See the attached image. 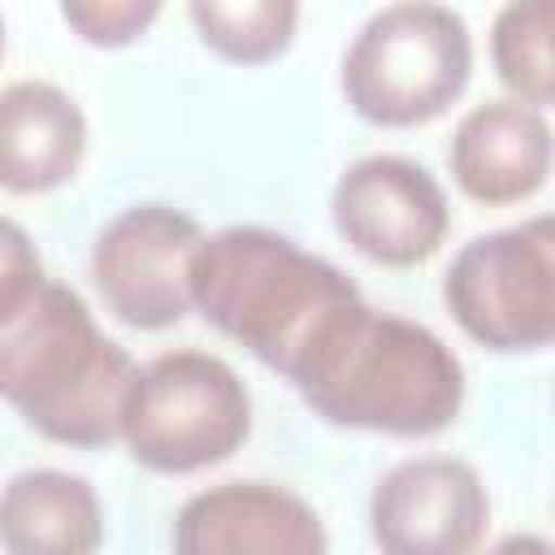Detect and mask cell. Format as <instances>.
<instances>
[{"instance_id": "1", "label": "cell", "mask_w": 555, "mask_h": 555, "mask_svg": "<svg viewBox=\"0 0 555 555\" xmlns=\"http://www.w3.org/2000/svg\"><path fill=\"white\" fill-rule=\"evenodd\" d=\"M330 425L390 438L442 434L464 408L460 356L421 321L356 299L291 377Z\"/></svg>"}, {"instance_id": "2", "label": "cell", "mask_w": 555, "mask_h": 555, "mask_svg": "<svg viewBox=\"0 0 555 555\" xmlns=\"http://www.w3.org/2000/svg\"><path fill=\"white\" fill-rule=\"evenodd\" d=\"M356 299L338 264L264 225L204 234L191 260V308L286 382Z\"/></svg>"}, {"instance_id": "3", "label": "cell", "mask_w": 555, "mask_h": 555, "mask_svg": "<svg viewBox=\"0 0 555 555\" xmlns=\"http://www.w3.org/2000/svg\"><path fill=\"white\" fill-rule=\"evenodd\" d=\"M134 369L65 282H43L26 312L0 325V399L61 447L91 451L121 438Z\"/></svg>"}, {"instance_id": "4", "label": "cell", "mask_w": 555, "mask_h": 555, "mask_svg": "<svg viewBox=\"0 0 555 555\" xmlns=\"http://www.w3.org/2000/svg\"><path fill=\"white\" fill-rule=\"evenodd\" d=\"M473 35L447 4H386L343 56V95L356 117L408 130L442 117L468 87Z\"/></svg>"}, {"instance_id": "5", "label": "cell", "mask_w": 555, "mask_h": 555, "mask_svg": "<svg viewBox=\"0 0 555 555\" xmlns=\"http://www.w3.org/2000/svg\"><path fill=\"white\" fill-rule=\"evenodd\" d=\"M251 434L243 377L208 351H160L134 369L121 442L147 473L182 477L230 460Z\"/></svg>"}, {"instance_id": "6", "label": "cell", "mask_w": 555, "mask_h": 555, "mask_svg": "<svg viewBox=\"0 0 555 555\" xmlns=\"http://www.w3.org/2000/svg\"><path fill=\"white\" fill-rule=\"evenodd\" d=\"M442 304L490 351H542L555 338V221L538 212L468 238L442 273Z\"/></svg>"}, {"instance_id": "7", "label": "cell", "mask_w": 555, "mask_h": 555, "mask_svg": "<svg viewBox=\"0 0 555 555\" xmlns=\"http://www.w3.org/2000/svg\"><path fill=\"white\" fill-rule=\"evenodd\" d=\"M204 243L195 217L169 204L117 212L91 247V282L130 330H169L191 312V260Z\"/></svg>"}, {"instance_id": "8", "label": "cell", "mask_w": 555, "mask_h": 555, "mask_svg": "<svg viewBox=\"0 0 555 555\" xmlns=\"http://www.w3.org/2000/svg\"><path fill=\"white\" fill-rule=\"evenodd\" d=\"M330 217L351 251L386 269L425 264L451 230V208L438 178L399 152L351 160L334 182Z\"/></svg>"}, {"instance_id": "9", "label": "cell", "mask_w": 555, "mask_h": 555, "mask_svg": "<svg viewBox=\"0 0 555 555\" xmlns=\"http://www.w3.org/2000/svg\"><path fill=\"white\" fill-rule=\"evenodd\" d=\"M486 525V481L455 455L403 460L369 499V533L382 555H477Z\"/></svg>"}, {"instance_id": "10", "label": "cell", "mask_w": 555, "mask_h": 555, "mask_svg": "<svg viewBox=\"0 0 555 555\" xmlns=\"http://www.w3.org/2000/svg\"><path fill=\"white\" fill-rule=\"evenodd\" d=\"M173 555H330L308 499L273 481H221L173 516Z\"/></svg>"}, {"instance_id": "11", "label": "cell", "mask_w": 555, "mask_h": 555, "mask_svg": "<svg viewBox=\"0 0 555 555\" xmlns=\"http://www.w3.org/2000/svg\"><path fill=\"white\" fill-rule=\"evenodd\" d=\"M455 186L486 208L520 204L551 178V126L546 113L516 100H486L468 108L447 143Z\"/></svg>"}, {"instance_id": "12", "label": "cell", "mask_w": 555, "mask_h": 555, "mask_svg": "<svg viewBox=\"0 0 555 555\" xmlns=\"http://www.w3.org/2000/svg\"><path fill=\"white\" fill-rule=\"evenodd\" d=\"M87 156V117L78 100L43 78H17L0 91V186L43 195L65 186Z\"/></svg>"}, {"instance_id": "13", "label": "cell", "mask_w": 555, "mask_h": 555, "mask_svg": "<svg viewBox=\"0 0 555 555\" xmlns=\"http://www.w3.org/2000/svg\"><path fill=\"white\" fill-rule=\"evenodd\" d=\"M104 507L87 477L65 468H22L0 486L4 555H100Z\"/></svg>"}, {"instance_id": "14", "label": "cell", "mask_w": 555, "mask_h": 555, "mask_svg": "<svg viewBox=\"0 0 555 555\" xmlns=\"http://www.w3.org/2000/svg\"><path fill=\"white\" fill-rule=\"evenodd\" d=\"M186 13L199 43L234 65H264L282 56L299 26L295 0H195Z\"/></svg>"}, {"instance_id": "15", "label": "cell", "mask_w": 555, "mask_h": 555, "mask_svg": "<svg viewBox=\"0 0 555 555\" xmlns=\"http://www.w3.org/2000/svg\"><path fill=\"white\" fill-rule=\"evenodd\" d=\"M490 61L499 82L516 104L546 108L555 100V65H551V4L516 0L494 13L490 26Z\"/></svg>"}, {"instance_id": "16", "label": "cell", "mask_w": 555, "mask_h": 555, "mask_svg": "<svg viewBox=\"0 0 555 555\" xmlns=\"http://www.w3.org/2000/svg\"><path fill=\"white\" fill-rule=\"evenodd\" d=\"M61 17L91 48H126L160 17V4L156 0H65Z\"/></svg>"}, {"instance_id": "17", "label": "cell", "mask_w": 555, "mask_h": 555, "mask_svg": "<svg viewBox=\"0 0 555 555\" xmlns=\"http://www.w3.org/2000/svg\"><path fill=\"white\" fill-rule=\"evenodd\" d=\"M43 260L30 243V234L0 217V325H9L17 312H26V304L43 291Z\"/></svg>"}, {"instance_id": "18", "label": "cell", "mask_w": 555, "mask_h": 555, "mask_svg": "<svg viewBox=\"0 0 555 555\" xmlns=\"http://www.w3.org/2000/svg\"><path fill=\"white\" fill-rule=\"evenodd\" d=\"M486 555H551V542L542 533H507L503 542H494Z\"/></svg>"}, {"instance_id": "19", "label": "cell", "mask_w": 555, "mask_h": 555, "mask_svg": "<svg viewBox=\"0 0 555 555\" xmlns=\"http://www.w3.org/2000/svg\"><path fill=\"white\" fill-rule=\"evenodd\" d=\"M0 56H4V17H0Z\"/></svg>"}]
</instances>
